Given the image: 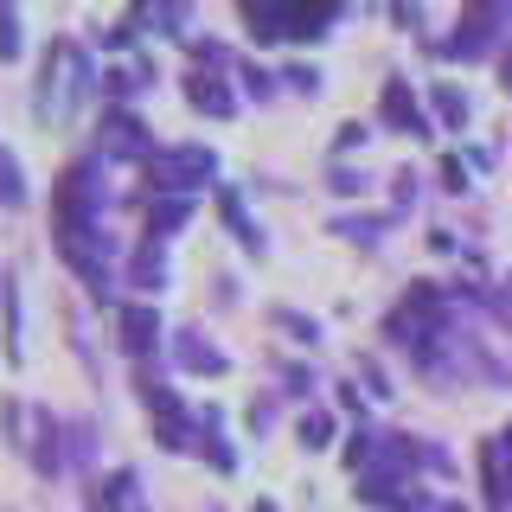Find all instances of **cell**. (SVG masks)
I'll use <instances>...</instances> for the list:
<instances>
[{
    "label": "cell",
    "instance_id": "obj_1",
    "mask_svg": "<svg viewBox=\"0 0 512 512\" xmlns=\"http://www.w3.org/2000/svg\"><path fill=\"white\" fill-rule=\"evenodd\" d=\"M506 90H512V58H506Z\"/></svg>",
    "mask_w": 512,
    "mask_h": 512
}]
</instances>
